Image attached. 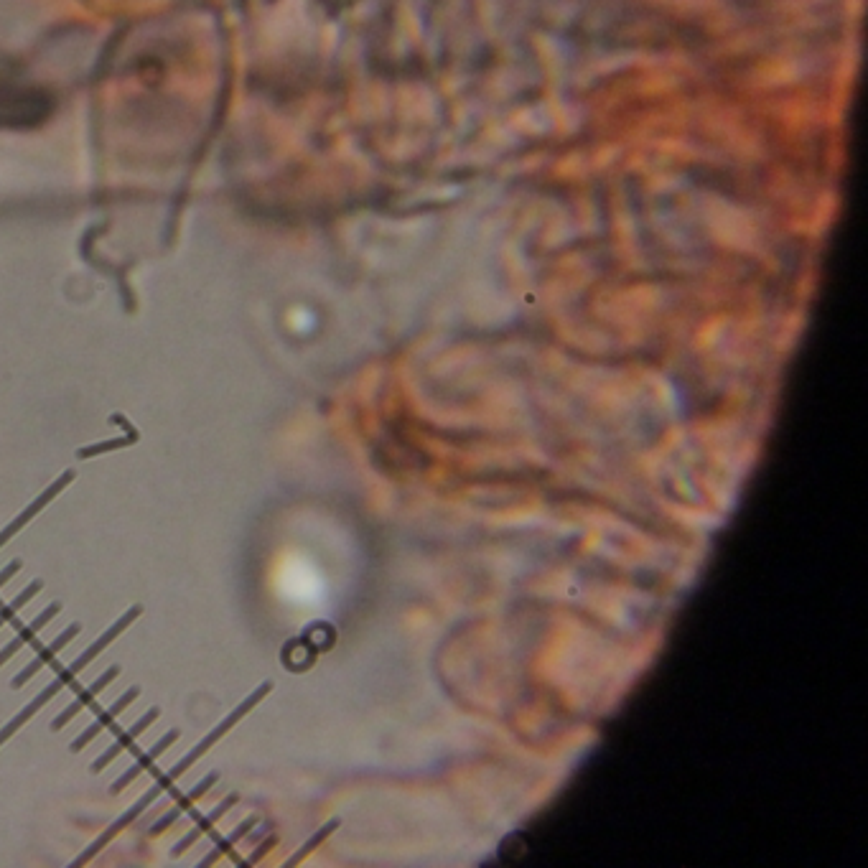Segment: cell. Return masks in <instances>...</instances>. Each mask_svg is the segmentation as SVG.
Segmentation results:
<instances>
[{
  "mask_svg": "<svg viewBox=\"0 0 868 868\" xmlns=\"http://www.w3.org/2000/svg\"><path fill=\"white\" fill-rule=\"evenodd\" d=\"M118 675H120V665H112V667H110V670H107V672H105V675H102V678H97V680H95V683H92V685H90V688L84 690V693H79V695H77V700H74V703H69V706H67V708H64V711H62V713H59V716H56V718H54V721H51V728H54V731H62V728H64V726H67V723H69V721H72V718H74V716H77V713H79V711H84V708L90 706L92 700H95V698H97V695H100V693H102V690H105V688H107V685H110V683H112V680L118 678Z\"/></svg>",
  "mask_w": 868,
  "mask_h": 868,
  "instance_id": "7",
  "label": "cell"
},
{
  "mask_svg": "<svg viewBox=\"0 0 868 868\" xmlns=\"http://www.w3.org/2000/svg\"><path fill=\"white\" fill-rule=\"evenodd\" d=\"M158 716H161V711H158V708H151V711H148V713H146V716L140 718V721H138V723H135V726H133V728H130L128 734H123V736H120V739H118V741H115V744H112V746H110V749H107V751H105V754H100V756H97V759H95V764H92V772H102V769H105V767H107V764H110V762H112V759H115V756H120V754H123V751H125V749H130V746H133V744H135V741H138V739H140V734H146V731H148V726H151V723H153V721H156V718H158Z\"/></svg>",
  "mask_w": 868,
  "mask_h": 868,
  "instance_id": "9",
  "label": "cell"
},
{
  "mask_svg": "<svg viewBox=\"0 0 868 868\" xmlns=\"http://www.w3.org/2000/svg\"><path fill=\"white\" fill-rule=\"evenodd\" d=\"M336 828H339V820H331V823H329V825H324V828H321V830H319V833H316V835H314V838L308 840L306 846H303V848H301V851H298V853H296V856H293V858H291V861H288V866H296V863H301V861H303V858H306V856H308V853L314 851V848H316V846H319L321 840H326V838H329V835H331V833H334V830H336Z\"/></svg>",
  "mask_w": 868,
  "mask_h": 868,
  "instance_id": "14",
  "label": "cell"
},
{
  "mask_svg": "<svg viewBox=\"0 0 868 868\" xmlns=\"http://www.w3.org/2000/svg\"><path fill=\"white\" fill-rule=\"evenodd\" d=\"M161 792H166V787H163V784H161V782H158V784H156V787H153V790H148V795H143V797H140V800H138V802H135V805H133V807H130V810H128V812H123V815H120V818H118V820H115V823H112V825H110V828H107V830H105V833H102V835H100V838H97V840H95V843H90V846L84 848V851H82V853H79V858H74V861H72V866H82V863H84V861H90V858H92V856H97V853H100V851H102V848H105V843H110V840H112V838H115V835H120V830H123V828H125V825H130V823H133V820H135V818H138L140 812H146V810H148V807H151V802H153V800H156V797H158V795H161Z\"/></svg>",
  "mask_w": 868,
  "mask_h": 868,
  "instance_id": "4",
  "label": "cell"
},
{
  "mask_svg": "<svg viewBox=\"0 0 868 868\" xmlns=\"http://www.w3.org/2000/svg\"><path fill=\"white\" fill-rule=\"evenodd\" d=\"M273 688H275V685H273V680H268V683H263V685H260V688H258V690H255V693H250V695H247V698H245V700H242L240 706H237V708H235V711H232V713H230V716L224 718V721H222V723H219V726H214V728H212V731H209V734H207V739H204V741H202V744H196V746H194V749H191V751H189V754H186V756H184V759H181V762H179V764H176V767H174V769H171V772H168V777H163V779H161V784H163V787H166V790H171V784H174V782H176V779H181V777H184V774H186V769H191V767H194V762H199V759H202V756H204V754H207V751H209V749H212V746H214V744H217V741H219V739H224V736L230 734L232 728H235V726H237V723H240V721H242V718H245V716H247V713H250V711H252V708L258 706L260 700H263V698H265V695H268V693H270V690H273Z\"/></svg>",
  "mask_w": 868,
  "mask_h": 868,
  "instance_id": "2",
  "label": "cell"
},
{
  "mask_svg": "<svg viewBox=\"0 0 868 868\" xmlns=\"http://www.w3.org/2000/svg\"><path fill=\"white\" fill-rule=\"evenodd\" d=\"M138 695H140V688H138V685H135V688H130L128 693L123 695V698L115 700V703H112V708H107L105 713H100V716H97V721L92 723V726L84 728L82 734H79L77 739L72 741V746H69V749H72V751H82L84 746L90 744V741L95 739L97 734H102V731H105L107 726H112V721H115V718H118L120 713L128 711V706H130V703H133L135 698H138Z\"/></svg>",
  "mask_w": 868,
  "mask_h": 868,
  "instance_id": "6",
  "label": "cell"
},
{
  "mask_svg": "<svg viewBox=\"0 0 868 868\" xmlns=\"http://www.w3.org/2000/svg\"><path fill=\"white\" fill-rule=\"evenodd\" d=\"M21 566H23V563H21V560H18V558H16V560H11V563H8V566H6V568H3V571H0V588L6 586V583H8V581H11V578H13V576H16V573H18V571H21Z\"/></svg>",
  "mask_w": 868,
  "mask_h": 868,
  "instance_id": "16",
  "label": "cell"
},
{
  "mask_svg": "<svg viewBox=\"0 0 868 868\" xmlns=\"http://www.w3.org/2000/svg\"><path fill=\"white\" fill-rule=\"evenodd\" d=\"M59 611H62V604H59V601H54V604L46 606L44 614H39V616H36V619H34V622L28 624V627H23L21 632H18L16 637L11 639V642H8L6 647H3V650H0V667L6 665V662L11 660V657L16 655V652H21L23 647H26V644L31 642V639H34L36 634H39L41 629H44L46 624H49L56 614H59Z\"/></svg>",
  "mask_w": 868,
  "mask_h": 868,
  "instance_id": "8",
  "label": "cell"
},
{
  "mask_svg": "<svg viewBox=\"0 0 868 868\" xmlns=\"http://www.w3.org/2000/svg\"><path fill=\"white\" fill-rule=\"evenodd\" d=\"M135 441H138V431H130V436L112 438V441H102V443H95V446L79 448L77 456L79 459H92V456H100V454H105V451H118V448L133 446Z\"/></svg>",
  "mask_w": 868,
  "mask_h": 868,
  "instance_id": "13",
  "label": "cell"
},
{
  "mask_svg": "<svg viewBox=\"0 0 868 868\" xmlns=\"http://www.w3.org/2000/svg\"><path fill=\"white\" fill-rule=\"evenodd\" d=\"M179 736H181V734H179V731H168V734H166V739H161V741H158V744H156V746H153V749H151V751H148V754H146V756H140L138 762H135V764H133V767H130V769H128V772H125V774H123V777H120V779H118V782L112 784V795H118V792H123V790H125V787H128V784H130V782H133V779H135V777H138V774H140V772H146V769H151V767H153V762H158V759H161V756H163V754H166V751H168V746L174 744V741H179Z\"/></svg>",
  "mask_w": 868,
  "mask_h": 868,
  "instance_id": "10",
  "label": "cell"
},
{
  "mask_svg": "<svg viewBox=\"0 0 868 868\" xmlns=\"http://www.w3.org/2000/svg\"><path fill=\"white\" fill-rule=\"evenodd\" d=\"M255 825H258V818H250V820H245V823H242V825H240V828H237V830H235V833H232V835H230V840H222V843H219V846H217V848H214L212 858H217V856H219V853H224V851H230V848H232V846H235L237 840H242V838H245V835H247V833H250V830H252V828H255ZM212 858H207V861H202V863H204V866H207V863H209V861H212Z\"/></svg>",
  "mask_w": 868,
  "mask_h": 868,
  "instance_id": "15",
  "label": "cell"
},
{
  "mask_svg": "<svg viewBox=\"0 0 868 868\" xmlns=\"http://www.w3.org/2000/svg\"><path fill=\"white\" fill-rule=\"evenodd\" d=\"M79 632H82V624H79V622L69 624V627H67V629H64V632H62V634H59V637H56V639H54V642H51V644H49V647H44V650H41V652H39V655H36V657H34V660L28 662V665H26V667H23V670H21V672H18L16 678H13V680H11V688H16V690H18V688H23V685H26V683H28V680H31V678H34V675H36V672H39V670H41V667H46V665H49V662H51V660H54V657H56V655H59V652H62V650H64V647H67V644H69V642H72V639H74V637H77V634H79Z\"/></svg>",
  "mask_w": 868,
  "mask_h": 868,
  "instance_id": "5",
  "label": "cell"
},
{
  "mask_svg": "<svg viewBox=\"0 0 868 868\" xmlns=\"http://www.w3.org/2000/svg\"><path fill=\"white\" fill-rule=\"evenodd\" d=\"M41 588H44V581H41V578H36V581H31L28 583L26 588H23V594H18L16 599L11 601V604L8 606H3V609H0V629H3V624H8L13 619V616L18 614V611L23 609V606L28 604V601L34 599L36 594H39Z\"/></svg>",
  "mask_w": 868,
  "mask_h": 868,
  "instance_id": "12",
  "label": "cell"
},
{
  "mask_svg": "<svg viewBox=\"0 0 868 868\" xmlns=\"http://www.w3.org/2000/svg\"><path fill=\"white\" fill-rule=\"evenodd\" d=\"M140 614H143V606H133V609H130V611H125V616H120L118 622L112 624V627H110V629H107V632H105V634H102V637H100V639H95V642H92V644H90V647H87V652H84V655H82V657H77V660H74V662H72V665H69V667H64V670H62V672H59V675H56V678H54V680H51V683H49V685H46V688H44V690H41V693H39V695H36V698H31V700H28L26 706H23V708H21V711H18V713H16V716H13V718H11V721H8V723H6V726L0 728V746L6 744V741H8V739H11V736H13V734H16L18 728H21V726H23V723H26V721H28V718L34 716V713H39V711H41V708H44V706H46V703H49V700H51V698H54V695H56V693H59V690H64V688H67V685H69V683H72V680H74V678H77L79 672H82V670H84V667L90 665V662H92V660H95V657H97V655H100V652H105V650H107V647H110V644H112V642H115V639H118V637H120V634H123V632H125V629H128V627H130V624H133V622H135V619H138V616H140Z\"/></svg>",
  "mask_w": 868,
  "mask_h": 868,
  "instance_id": "1",
  "label": "cell"
},
{
  "mask_svg": "<svg viewBox=\"0 0 868 868\" xmlns=\"http://www.w3.org/2000/svg\"><path fill=\"white\" fill-rule=\"evenodd\" d=\"M74 479H77V471H72V469H69V471H64V474H62V476H59V479H56V482H54V484H51V487H49V489H44V494H39V497H36V499H34V502L28 504L26 510H23V512H21V515H18V517H16V520H13V522H11V525H8V527H6V530H0V550H3V545H6V543H8V540H11V538H16L18 532H21V530H23V527H26V525H28V522L34 520V517H36V515H39V512H41V510H46V507H49V504H51V499H56V497H59V494H62V492H64V489H67V487H69V484H72V482H74Z\"/></svg>",
  "mask_w": 868,
  "mask_h": 868,
  "instance_id": "3",
  "label": "cell"
},
{
  "mask_svg": "<svg viewBox=\"0 0 868 868\" xmlns=\"http://www.w3.org/2000/svg\"><path fill=\"white\" fill-rule=\"evenodd\" d=\"M237 800H240V795H230V797H227V800H224V802H222V805H219V807H217V810H214V812H212V815H209V818H204V820H202V823H199V825H196V828H194V830H191V835H186V838H184V840H181L179 846H176V848H174V856H181V853H184V851H186V848H189V846H191V843H194V840H196V838H199V835H202V833H207V830H209V828H212V825H214V823H217V820H219V818H222L224 812H230V810H232V807H235V805H237Z\"/></svg>",
  "mask_w": 868,
  "mask_h": 868,
  "instance_id": "11",
  "label": "cell"
}]
</instances>
